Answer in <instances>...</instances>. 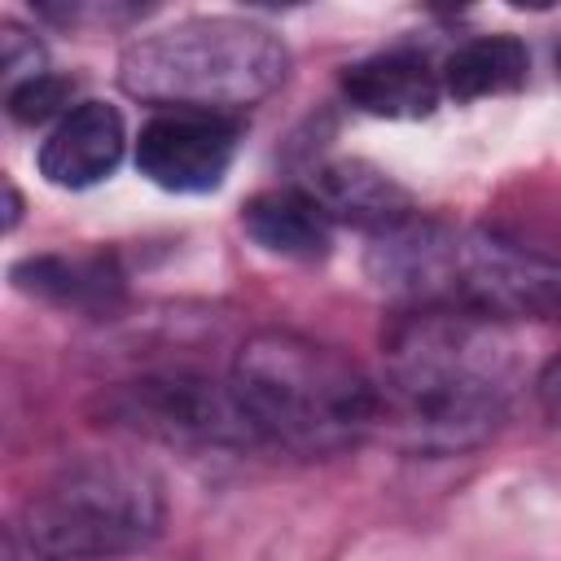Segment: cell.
Masks as SVG:
<instances>
[{
    "label": "cell",
    "mask_w": 561,
    "mask_h": 561,
    "mask_svg": "<svg viewBox=\"0 0 561 561\" xmlns=\"http://www.w3.org/2000/svg\"><path fill=\"white\" fill-rule=\"evenodd\" d=\"M101 416L118 430L180 447H259L228 377L145 373L101 394Z\"/></svg>",
    "instance_id": "8992f818"
},
{
    "label": "cell",
    "mask_w": 561,
    "mask_h": 561,
    "mask_svg": "<svg viewBox=\"0 0 561 561\" xmlns=\"http://www.w3.org/2000/svg\"><path fill=\"white\" fill-rule=\"evenodd\" d=\"M0 53H4V79H9V88H18V83L44 75V53H39V44H35L26 31L4 26V35H0Z\"/></svg>",
    "instance_id": "9a60e30c"
},
{
    "label": "cell",
    "mask_w": 561,
    "mask_h": 561,
    "mask_svg": "<svg viewBox=\"0 0 561 561\" xmlns=\"http://www.w3.org/2000/svg\"><path fill=\"white\" fill-rule=\"evenodd\" d=\"M517 381L500 320L456 307H403L381 333L377 430L408 451L451 456L500 425Z\"/></svg>",
    "instance_id": "6da1fadb"
},
{
    "label": "cell",
    "mask_w": 561,
    "mask_h": 561,
    "mask_svg": "<svg viewBox=\"0 0 561 561\" xmlns=\"http://www.w3.org/2000/svg\"><path fill=\"white\" fill-rule=\"evenodd\" d=\"M66 96H70V83L61 75L44 70L39 79H26V83L9 88V114L18 123H44V118H53L66 105Z\"/></svg>",
    "instance_id": "5bb4252c"
},
{
    "label": "cell",
    "mask_w": 561,
    "mask_h": 561,
    "mask_svg": "<svg viewBox=\"0 0 561 561\" xmlns=\"http://www.w3.org/2000/svg\"><path fill=\"white\" fill-rule=\"evenodd\" d=\"M307 197L329 215V219H346L359 224L368 232L394 228L403 219H412V197L403 184H394L381 167L359 162V158H342L329 162L311 175Z\"/></svg>",
    "instance_id": "30bf717a"
},
{
    "label": "cell",
    "mask_w": 561,
    "mask_h": 561,
    "mask_svg": "<svg viewBox=\"0 0 561 561\" xmlns=\"http://www.w3.org/2000/svg\"><path fill=\"white\" fill-rule=\"evenodd\" d=\"M285 44L245 18H184L131 39L118 57L127 96L197 114L254 105L285 83Z\"/></svg>",
    "instance_id": "277c9868"
},
{
    "label": "cell",
    "mask_w": 561,
    "mask_h": 561,
    "mask_svg": "<svg viewBox=\"0 0 561 561\" xmlns=\"http://www.w3.org/2000/svg\"><path fill=\"white\" fill-rule=\"evenodd\" d=\"M526 70H530V57L513 35H478L447 57L443 88L456 101H482V96H500V92L522 88Z\"/></svg>",
    "instance_id": "4fadbf2b"
},
{
    "label": "cell",
    "mask_w": 561,
    "mask_h": 561,
    "mask_svg": "<svg viewBox=\"0 0 561 561\" xmlns=\"http://www.w3.org/2000/svg\"><path fill=\"white\" fill-rule=\"evenodd\" d=\"M557 70H561V48H557Z\"/></svg>",
    "instance_id": "e0dca14e"
},
{
    "label": "cell",
    "mask_w": 561,
    "mask_h": 561,
    "mask_svg": "<svg viewBox=\"0 0 561 561\" xmlns=\"http://www.w3.org/2000/svg\"><path fill=\"white\" fill-rule=\"evenodd\" d=\"M228 381L259 447L329 456L377 430V381L342 351L289 329H263L232 355Z\"/></svg>",
    "instance_id": "3957f363"
},
{
    "label": "cell",
    "mask_w": 561,
    "mask_h": 561,
    "mask_svg": "<svg viewBox=\"0 0 561 561\" xmlns=\"http://www.w3.org/2000/svg\"><path fill=\"white\" fill-rule=\"evenodd\" d=\"M364 267L408 307H456L500 324L508 316L561 320V263L486 232L412 215L373 232Z\"/></svg>",
    "instance_id": "7a4b0ae2"
},
{
    "label": "cell",
    "mask_w": 561,
    "mask_h": 561,
    "mask_svg": "<svg viewBox=\"0 0 561 561\" xmlns=\"http://www.w3.org/2000/svg\"><path fill=\"white\" fill-rule=\"evenodd\" d=\"M167 504L149 469L88 456L57 469L22 508L26 548L39 561H110L162 530Z\"/></svg>",
    "instance_id": "5b68a950"
},
{
    "label": "cell",
    "mask_w": 561,
    "mask_h": 561,
    "mask_svg": "<svg viewBox=\"0 0 561 561\" xmlns=\"http://www.w3.org/2000/svg\"><path fill=\"white\" fill-rule=\"evenodd\" d=\"M237 153V123L224 114L197 110H162L140 127L136 167L158 188L171 193H206L219 188Z\"/></svg>",
    "instance_id": "52a82bcc"
},
{
    "label": "cell",
    "mask_w": 561,
    "mask_h": 561,
    "mask_svg": "<svg viewBox=\"0 0 561 561\" xmlns=\"http://www.w3.org/2000/svg\"><path fill=\"white\" fill-rule=\"evenodd\" d=\"M539 403H543V412L561 425V355L539 373Z\"/></svg>",
    "instance_id": "2e32d148"
},
{
    "label": "cell",
    "mask_w": 561,
    "mask_h": 561,
    "mask_svg": "<svg viewBox=\"0 0 561 561\" xmlns=\"http://www.w3.org/2000/svg\"><path fill=\"white\" fill-rule=\"evenodd\" d=\"M13 280L57 307H105L123 289L114 263L101 254H39L18 263Z\"/></svg>",
    "instance_id": "7c38bea8"
},
{
    "label": "cell",
    "mask_w": 561,
    "mask_h": 561,
    "mask_svg": "<svg viewBox=\"0 0 561 561\" xmlns=\"http://www.w3.org/2000/svg\"><path fill=\"white\" fill-rule=\"evenodd\" d=\"M241 228L267 254L311 263V259H324L329 254V228H333V219L307 193L285 188V193H259L245 206Z\"/></svg>",
    "instance_id": "8fae6325"
},
{
    "label": "cell",
    "mask_w": 561,
    "mask_h": 561,
    "mask_svg": "<svg viewBox=\"0 0 561 561\" xmlns=\"http://www.w3.org/2000/svg\"><path fill=\"white\" fill-rule=\"evenodd\" d=\"M342 92L355 110L373 118H425L438 105L443 79L430 70L425 57L394 48V53L355 61L342 75Z\"/></svg>",
    "instance_id": "9c48e42d"
},
{
    "label": "cell",
    "mask_w": 561,
    "mask_h": 561,
    "mask_svg": "<svg viewBox=\"0 0 561 561\" xmlns=\"http://www.w3.org/2000/svg\"><path fill=\"white\" fill-rule=\"evenodd\" d=\"M127 127L123 114L105 101H79L66 110L39 145V175L57 188H92L114 175L123 162Z\"/></svg>",
    "instance_id": "ba28073f"
}]
</instances>
